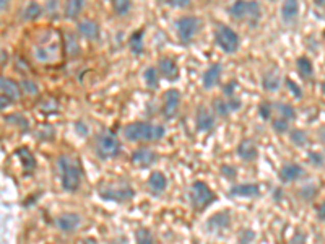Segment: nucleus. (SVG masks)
<instances>
[{
    "label": "nucleus",
    "mask_w": 325,
    "mask_h": 244,
    "mask_svg": "<svg viewBox=\"0 0 325 244\" xmlns=\"http://www.w3.org/2000/svg\"><path fill=\"white\" fill-rule=\"evenodd\" d=\"M135 239H137V244H155L153 234L145 228H140L135 231Z\"/></svg>",
    "instance_id": "obj_36"
},
{
    "label": "nucleus",
    "mask_w": 325,
    "mask_h": 244,
    "mask_svg": "<svg viewBox=\"0 0 325 244\" xmlns=\"http://www.w3.org/2000/svg\"><path fill=\"white\" fill-rule=\"evenodd\" d=\"M200 26H202V23L197 16H181V18L176 21L178 36L184 46H187L189 42H192V39L197 36Z\"/></svg>",
    "instance_id": "obj_9"
},
{
    "label": "nucleus",
    "mask_w": 325,
    "mask_h": 244,
    "mask_svg": "<svg viewBox=\"0 0 325 244\" xmlns=\"http://www.w3.org/2000/svg\"><path fill=\"white\" fill-rule=\"evenodd\" d=\"M112 10L119 16H126L132 10V0H112Z\"/></svg>",
    "instance_id": "obj_31"
},
{
    "label": "nucleus",
    "mask_w": 325,
    "mask_h": 244,
    "mask_svg": "<svg viewBox=\"0 0 325 244\" xmlns=\"http://www.w3.org/2000/svg\"><path fill=\"white\" fill-rule=\"evenodd\" d=\"M309 160H311L314 164H317V166H320V164L323 163L322 155H317V153H309Z\"/></svg>",
    "instance_id": "obj_46"
},
{
    "label": "nucleus",
    "mask_w": 325,
    "mask_h": 244,
    "mask_svg": "<svg viewBox=\"0 0 325 244\" xmlns=\"http://www.w3.org/2000/svg\"><path fill=\"white\" fill-rule=\"evenodd\" d=\"M228 12L236 21L247 23L249 26H257L262 18V8L257 0H236Z\"/></svg>",
    "instance_id": "obj_3"
},
{
    "label": "nucleus",
    "mask_w": 325,
    "mask_h": 244,
    "mask_svg": "<svg viewBox=\"0 0 325 244\" xmlns=\"http://www.w3.org/2000/svg\"><path fill=\"white\" fill-rule=\"evenodd\" d=\"M83 244H98V242H96L94 238H86V239L83 241Z\"/></svg>",
    "instance_id": "obj_52"
},
{
    "label": "nucleus",
    "mask_w": 325,
    "mask_h": 244,
    "mask_svg": "<svg viewBox=\"0 0 325 244\" xmlns=\"http://www.w3.org/2000/svg\"><path fill=\"white\" fill-rule=\"evenodd\" d=\"M315 4H317V5H320V7H322V5L325 4V0H315Z\"/></svg>",
    "instance_id": "obj_53"
},
{
    "label": "nucleus",
    "mask_w": 325,
    "mask_h": 244,
    "mask_svg": "<svg viewBox=\"0 0 325 244\" xmlns=\"http://www.w3.org/2000/svg\"><path fill=\"white\" fill-rule=\"evenodd\" d=\"M254 239H256V233L251 231V230H244L242 233H239L238 244H252Z\"/></svg>",
    "instance_id": "obj_39"
},
{
    "label": "nucleus",
    "mask_w": 325,
    "mask_h": 244,
    "mask_svg": "<svg viewBox=\"0 0 325 244\" xmlns=\"http://www.w3.org/2000/svg\"><path fill=\"white\" fill-rule=\"evenodd\" d=\"M60 56V39H57L56 33L44 34V41H39L34 47V57L38 62L52 64Z\"/></svg>",
    "instance_id": "obj_5"
},
{
    "label": "nucleus",
    "mask_w": 325,
    "mask_h": 244,
    "mask_svg": "<svg viewBox=\"0 0 325 244\" xmlns=\"http://www.w3.org/2000/svg\"><path fill=\"white\" fill-rule=\"evenodd\" d=\"M82 225V216L73 212L60 213L56 218V226L64 233H75Z\"/></svg>",
    "instance_id": "obj_12"
},
{
    "label": "nucleus",
    "mask_w": 325,
    "mask_h": 244,
    "mask_svg": "<svg viewBox=\"0 0 325 244\" xmlns=\"http://www.w3.org/2000/svg\"><path fill=\"white\" fill-rule=\"evenodd\" d=\"M275 108L278 111L280 117H285L288 120L296 119V111H294V108L291 106V104H288V103H277Z\"/></svg>",
    "instance_id": "obj_32"
},
{
    "label": "nucleus",
    "mask_w": 325,
    "mask_h": 244,
    "mask_svg": "<svg viewBox=\"0 0 325 244\" xmlns=\"http://www.w3.org/2000/svg\"><path fill=\"white\" fill-rule=\"evenodd\" d=\"M280 85H282V77H280V74L277 70L267 72L262 78V86H263V90H267V91H277L280 88Z\"/></svg>",
    "instance_id": "obj_24"
},
{
    "label": "nucleus",
    "mask_w": 325,
    "mask_h": 244,
    "mask_svg": "<svg viewBox=\"0 0 325 244\" xmlns=\"http://www.w3.org/2000/svg\"><path fill=\"white\" fill-rule=\"evenodd\" d=\"M16 156L20 158L21 164L24 171H30V169H34L36 168V158H34V155L30 152V148L26 147H21L20 150H16Z\"/></svg>",
    "instance_id": "obj_25"
},
{
    "label": "nucleus",
    "mask_w": 325,
    "mask_h": 244,
    "mask_svg": "<svg viewBox=\"0 0 325 244\" xmlns=\"http://www.w3.org/2000/svg\"><path fill=\"white\" fill-rule=\"evenodd\" d=\"M317 218L320 222H325V200L317 207Z\"/></svg>",
    "instance_id": "obj_47"
},
{
    "label": "nucleus",
    "mask_w": 325,
    "mask_h": 244,
    "mask_svg": "<svg viewBox=\"0 0 325 244\" xmlns=\"http://www.w3.org/2000/svg\"><path fill=\"white\" fill-rule=\"evenodd\" d=\"M259 114L263 120H268L271 117V103L268 101H263L260 103V106H259Z\"/></svg>",
    "instance_id": "obj_38"
},
{
    "label": "nucleus",
    "mask_w": 325,
    "mask_h": 244,
    "mask_svg": "<svg viewBox=\"0 0 325 244\" xmlns=\"http://www.w3.org/2000/svg\"><path fill=\"white\" fill-rule=\"evenodd\" d=\"M215 41H216L218 47L223 52H226V54H234V52H238V49L241 46V39L238 36V33L226 25L216 26Z\"/></svg>",
    "instance_id": "obj_8"
},
{
    "label": "nucleus",
    "mask_w": 325,
    "mask_h": 244,
    "mask_svg": "<svg viewBox=\"0 0 325 244\" xmlns=\"http://www.w3.org/2000/svg\"><path fill=\"white\" fill-rule=\"evenodd\" d=\"M216 200V196L207 182L204 181H194L190 186V202L192 207L195 208V210L202 212L208 208L213 202Z\"/></svg>",
    "instance_id": "obj_7"
},
{
    "label": "nucleus",
    "mask_w": 325,
    "mask_h": 244,
    "mask_svg": "<svg viewBox=\"0 0 325 244\" xmlns=\"http://www.w3.org/2000/svg\"><path fill=\"white\" fill-rule=\"evenodd\" d=\"M98 194L106 202L126 204L135 197V190L127 181H112L106 182L98 189Z\"/></svg>",
    "instance_id": "obj_4"
},
{
    "label": "nucleus",
    "mask_w": 325,
    "mask_h": 244,
    "mask_svg": "<svg viewBox=\"0 0 325 244\" xmlns=\"http://www.w3.org/2000/svg\"><path fill=\"white\" fill-rule=\"evenodd\" d=\"M21 88L28 93V94H38L39 93V88H38V85L31 82V80H23L21 82Z\"/></svg>",
    "instance_id": "obj_40"
},
{
    "label": "nucleus",
    "mask_w": 325,
    "mask_h": 244,
    "mask_svg": "<svg viewBox=\"0 0 325 244\" xmlns=\"http://www.w3.org/2000/svg\"><path fill=\"white\" fill-rule=\"evenodd\" d=\"M296 68L297 72H299V75L304 78V80H311L312 75H314V67H312V62L307 57H299L296 60Z\"/></svg>",
    "instance_id": "obj_27"
},
{
    "label": "nucleus",
    "mask_w": 325,
    "mask_h": 244,
    "mask_svg": "<svg viewBox=\"0 0 325 244\" xmlns=\"http://www.w3.org/2000/svg\"><path fill=\"white\" fill-rule=\"evenodd\" d=\"M303 176H304V168L297 163H288L278 173V178L282 179V182H296Z\"/></svg>",
    "instance_id": "obj_17"
},
{
    "label": "nucleus",
    "mask_w": 325,
    "mask_h": 244,
    "mask_svg": "<svg viewBox=\"0 0 325 244\" xmlns=\"http://www.w3.org/2000/svg\"><path fill=\"white\" fill-rule=\"evenodd\" d=\"M181 106V93L179 90L171 88L164 93V103H163V109L161 114L164 116V119H172L176 114H178Z\"/></svg>",
    "instance_id": "obj_10"
},
{
    "label": "nucleus",
    "mask_w": 325,
    "mask_h": 244,
    "mask_svg": "<svg viewBox=\"0 0 325 244\" xmlns=\"http://www.w3.org/2000/svg\"><path fill=\"white\" fill-rule=\"evenodd\" d=\"M286 86H288L289 91H291L297 100H301V98H303V91H301V88H299V86H297V85L291 80V78H286Z\"/></svg>",
    "instance_id": "obj_41"
},
{
    "label": "nucleus",
    "mask_w": 325,
    "mask_h": 244,
    "mask_svg": "<svg viewBox=\"0 0 325 244\" xmlns=\"http://www.w3.org/2000/svg\"><path fill=\"white\" fill-rule=\"evenodd\" d=\"M164 2L172 8H186L190 5L192 0H164Z\"/></svg>",
    "instance_id": "obj_43"
},
{
    "label": "nucleus",
    "mask_w": 325,
    "mask_h": 244,
    "mask_svg": "<svg viewBox=\"0 0 325 244\" xmlns=\"http://www.w3.org/2000/svg\"><path fill=\"white\" fill-rule=\"evenodd\" d=\"M83 7H85V0H68V4L65 5V16L68 20L77 18V16L82 13Z\"/></svg>",
    "instance_id": "obj_29"
},
{
    "label": "nucleus",
    "mask_w": 325,
    "mask_h": 244,
    "mask_svg": "<svg viewBox=\"0 0 325 244\" xmlns=\"http://www.w3.org/2000/svg\"><path fill=\"white\" fill-rule=\"evenodd\" d=\"M78 33H80L85 39L94 41L99 38V26L93 20H83L78 23Z\"/></svg>",
    "instance_id": "obj_23"
},
{
    "label": "nucleus",
    "mask_w": 325,
    "mask_h": 244,
    "mask_svg": "<svg viewBox=\"0 0 325 244\" xmlns=\"http://www.w3.org/2000/svg\"><path fill=\"white\" fill-rule=\"evenodd\" d=\"M41 15H42V7L38 2H30L23 10V20L33 21V20H38Z\"/></svg>",
    "instance_id": "obj_30"
},
{
    "label": "nucleus",
    "mask_w": 325,
    "mask_h": 244,
    "mask_svg": "<svg viewBox=\"0 0 325 244\" xmlns=\"http://www.w3.org/2000/svg\"><path fill=\"white\" fill-rule=\"evenodd\" d=\"M148 187L152 189V192L155 194H161L168 187V178H166V174L161 171H153L150 174V178H148Z\"/></svg>",
    "instance_id": "obj_21"
},
{
    "label": "nucleus",
    "mask_w": 325,
    "mask_h": 244,
    "mask_svg": "<svg viewBox=\"0 0 325 244\" xmlns=\"http://www.w3.org/2000/svg\"><path fill=\"white\" fill-rule=\"evenodd\" d=\"M236 153H238V156L242 161L249 163L259 156V148H257V143L251 140V138H244L242 142H239L238 148H236Z\"/></svg>",
    "instance_id": "obj_15"
},
{
    "label": "nucleus",
    "mask_w": 325,
    "mask_h": 244,
    "mask_svg": "<svg viewBox=\"0 0 325 244\" xmlns=\"http://www.w3.org/2000/svg\"><path fill=\"white\" fill-rule=\"evenodd\" d=\"M8 4H10V0H0V8H2V12H5L8 8Z\"/></svg>",
    "instance_id": "obj_50"
},
{
    "label": "nucleus",
    "mask_w": 325,
    "mask_h": 244,
    "mask_svg": "<svg viewBox=\"0 0 325 244\" xmlns=\"http://www.w3.org/2000/svg\"><path fill=\"white\" fill-rule=\"evenodd\" d=\"M271 129H273L278 135H282V134H285L289 130V120L285 119V117H277V119L271 120Z\"/></svg>",
    "instance_id": "obj_35"
},
{
    "label": "nucleus",
    "mask_w": 325,
    "mask_h": 244,
    "mask_svg": "<svg viewBox=\"0 0 325 244\" xmlns=\"http://www.w3.org/2000/svg\"><path fill=\"white\" fill-rule=\"evenodd\" d=\"M213 111L216 112L218 116L221 117H226L231 114V108H230V103H228V100H221L218 98L213 101Z\"/></svg>",
    "instance_id": "obj_33"
},
{
    "label": "nucleus",
    "mask_w": 325,
    "mask_h": 244,
    "mask_svg": "<svg viewBox=\"0 0 325 244\" xmlns=\"http://www.w3.org/2000/svg\"><path fill=\"white\" fill-rule=\"evenodd\" d=\"M111 244H129V242H127V238L126 236H117V238H114L111 241Z\"/></svg>",
    "instance_id": "obj_49"
},
{
    "label": "nucleus",
    "mask_w": 325,
    "mask_h": 244,
    "mask_svg": "<svg viewBox=\"0 0 325 244\" xmlns=\"http://www.w3.org/2000/svg\"><path fill=\"white\" fill-rule=\"evenodd\" d=\"M13 101L10 100V98H7L5 94H2V96H0V108L2 109H7V106H10Z\"/></svg>",
    "instance_id": "obj_48"
},
{
    "label": "nucleus",
    "mask_w": 325,
    "mask_h": 244,
    "mask_svg": "<svg viewBox=\"0 0 325 244\" xmlns=\"http://www.w3.org/2000/svg\"><path fill=\"white\" fill-rule=\"evenodd\" d=\"M143 30H138L135 33H132V36L129 38V47L132 51V54L140 56L143 52Z\"/></svg>",
    "instance_id": "obj_26"
},
{
    "label": "nucleus",
    "mask_w": 325,
    "mask_h": 244,
    "mask_svg": "<svg viewBox=\"0 0 325 244\" xmlns=\"http://www.w3.org/2000/svg\"><path fill=\"white\" fill-rule=\"evenodd\" d=\"M75 129H77V132H78V135H80V137H86V134H88V127H86V124H83L82 120L77 122V124H75Z\"/></svg>",
    "instance_id": "obj_45"
},
{
    "label": "nucleus",
    "mask_w": 325,
    "mask_h": 244,
    "mask_svg": "<svg viewBox=\"0 0 325 244\" xmlns=\"http://www.w3.org/2000/svg\"><path fill=\"white\" fill-rule=\"evenodd\" d=\"M57 166L60 171V184L65 192H77L82 186L83 169L77 158L68 155H60L57 160Z\"/></svg>",
    "instance_id": "obj_1"
},
{
    "label": "nucleus",
    "mask_w": 325,
    "mask_h": 244,
    "mask_svg": "<svg viewBox=\"0 0 325 244\" xmlns=\"http://www.w3.org/2000/svg\"><path fill=\"white\" fill-rule=\"evenodd\" d=\"M315 194H317V189H315L314 186H306L301 190V197L304 200H312L315 197Z\"/></svg>",
    "instance_id": "obj_42"
},
{
    "label": "nucleus",
    "mask_w": 325,
    "mask_h": 244,
    "mask_svg": "<svg viewBox=\"0 0 325 244\" xmlns=\"http://www.w3.org/2000/svg\"><path fill=\"white\" fill-rule=\"evenodd\" d=\"M299 15V0H285L282 5V20L285 23H293Z\"/></svg>",
    "instance_id": "obj_22"
},
{
    "label": "nucleus",
    "mask_w": 325,
    "mask_h": 244,
    "mask_svg": "<svg viewBox=\"0 0 325 244\" xmlns=\"http://www.w3.org/2000/svg\"><path fill=\"white\" fill-rule=\"evenodd\" d=\"M5 62H8V54L5 49H2V67H5Z\"/></svg>",
    "instance_id": "obj_51"
},
{
    "label": "nucleus",
    "mask_w": 325,
    "mask_h": 244,
    "mask_svg": "<svg viewBox=\"0 0 325 244\" xmlns=\"http://www.w3.org/2000/svg\"><path fill=\"white\" fill-rule=\"evenodd\" d=\"M289 140L296 147H304L307 143V134L301 129H293L289 130Z\"/></svg>",
    "instance_id": "obj_34"
},
{
    "label": "nucleus",
    "mask_w": 325,
    "mask_h": 244,
    "mask_svg": "<svg viewBox=\"0 0 325 244\" xmlns=\"http://www.w3.org/2000/svg\"><path fill=\"white\" fill-rule=\"evenodd\" d=\"M207 230L210 233H223L226 230H230L231 226V213L228 210L218 212L215 215H212L205 223Z\"/></svg>",
    "instance_id": "obj_11"
},
{
    "label": "nucleus",
    "mask_w": 325,
    "mask_h": 244,
    "mask_svg": "<svg viewBox=\"0 0 325 244\" xmlns=\"http://www.w3.org/2000/svg\"><path fill=\"white\" fill-rule=\"evenodd\" d=\"M130 161L135 164V166H140V168H148V166H153V164L158 161V153L155 150H152V148H138V150H135L134 153H132L130 156Z\"/></svg>",
    "instance_id": "obj_13"
},
{
    "label": "nucleus",
    "mask_w": 325,
    "mask_h": 244,
    "mask_svg": "<svg viewBox=\"0 0 325 244\" xmlns=\"http://www.w3.org/2000/svg\"><path fill=\"white\" fill-rule=\"evenodd\" d=\"M322 138H323V142H325V130H323V135H322Z\"/></svg>",
    "instance_id": "obj_55"
},
{
    "label": "nucleus",
    "mask_w": 325,
    "mask_h": 244,
    "mask_svg": "<svg viewBox=\"0 0 325 244\" xmlns=\"http://www.w3.org/2000/svg\"><path fill=\"white\" fill-rule=\"evenodd\" d=\"M122 145L120 140L117 138V135L111 132V130H104L98 137H96V145H94V152L98 155V158L101 160H112L117 158L120 155Z\"/></svg>",
    "instance_id": "obj_6"
},
{
    "label": "nucleus",
    "mask_w": 325,
    "mask_h": 244,
    "mask_svg": "<svg viewBox=\"0 0 325 244\" xmlns=\"http://www.w3.org/2000/svg\"><path fill=\"white\" fill-rule=\"evenodd\" d=\"M0 90H2V94H5V96L10 98L12 101L20 100V96H21L20 85L13 82L12 78H7V77L0 78Z\"/></svg>",
    "instance_id": "obj_20"
},
{
    "label": "nucleus",
    "mask_w": 325,
    "mask_h": 244,
    "mask_svg": "<svg viewBox=\"0 0 325 244\" xmlns=\"http://www.w3.org/2000/svg\"><path fill=\"white\" fill-rule=\"evenodd\" d=\"M195 126L198 132H208L215 126V117L212 111L207 109L205 106H198L195 112Z\"/></svg>",
    "instance_id": "obj_14"
},
{
    "label": "nucleus",
    "mask_w": 325,
    "mask_h": 244,
    "mask_svg": "<svg viewBox=\"0 0 325 244\" xmlns=\"http://www.w3.org/2000/svg\"><path fill=\"white\" fill-rule=\"evenodd\" d=\"M221 74H223V68L219 64H212L207 70L202 75V85H204L205 90H212L219 83L221 80Z\"/></svg>",
    "instance_id": "obj_16"
},
{
    "label": "nucleus",
    "mask_w": 325,
    "mask_h": 244,
    "mask_svg": "<svg viewBox=\"0 0 325 244\" xmlns=\"http://www.w3.org/2000/svg\"><path fill=\"white\" fill-rule=\"evenodd\" d=\"M158 70H160L163 78H166V80L169 82H176L179 78V67L169 57H163L160 62H158Z\"/></svg>",
    "instance_id": "obj_18"
},
{
    "label": "nucleus",
    "mask_w": 325,
    "mask_h": 244,
    "mask_svg": "<svg viewBox=\"0 0 325 244\" xmlns=\"http://www.w3.org/2000/svg\"><path fill=\"white\" fill-rule=\"evenodd\" d=\"M322 91H323V93H325V80H323V82H322Z\"/></svg>",
    "instance_id": "obj_54"
},
{
    "label": "nucleus",
    "mask_w": 325,
    "mask_h": 244,
    "mask_svg": "<svg viewBox=\"0 0 325 244\" xmlns=\"http://www.w3.org/2000/svg\"><path fill=\"white\" fill-rule=\"evenodd\" d=\"M160 70H158L156 67H148L145 74H143V80L146 83L148 88H152V90H156L158 86H160Z\"/></svg>",
    "instance_id": "obj_28"
},
{
    "label": "nucleus",
    "mask_w": 325,
    "mask_h": 244,
    "mask_svg": "<svg viewBox=\"0 0 325 244\" xmlns=\"http://www.w3.org/2000/svg\"><path fill=\"white\" fill-rule=\"evenodd\" d=\"M166 134L164 126L150 124V122H130L124 127V137L129 142H155L161 140Z\"/></svg>",
    "instance_id": "obj_2"
},
{
    "label": "nucleus",
    "mask_w": 325,
    "mask_h": 244,
    "mask_svg": "<svg viewBox=\"0 0 325 244\" xmlns=\"http://www.w3.org/2000/svg\"><path fill=\"white\" fill-rule=\"evenodd\" d=\"M231 197H259L260 196V187L259 184L254 182H242V184H236L230 189Z\"/></svg>",
    "instance_id": "obj_19"
},
{
    "label": "nucleus",
    "mask_w": 325,
    "mask_h": 244,
    "mask_svg": "<svg viewBox=\"0 0 325 244\" xmlns=\"http://www.w3.org/2000/svg\"><path fill=\"white\" fill-rule=\"evenodd\" d=\"M219 173L223 174V178L224 179H236V176H238V169H236L234 166H231V164H223L221 169H219Z\"/></svg>",
    "instance_id": "obj_37"
},
{
    "label": "nucleus",
    "mask_w": 325,
    "mask_h": 244,
    "mask_svg": "<svg viewBox=\"0 0 325 244\" xmlns=\"http://www.w3.org/2000/svg\"><path fill=\"white\" fill-rule=\"evenodd\" d=\"M306 234L301 233V231H296V234L291 238V241H289V244H306Z\"/></svg>",
    "instance_id": "obj_44"
}]
</instances>
